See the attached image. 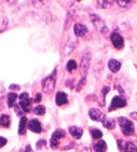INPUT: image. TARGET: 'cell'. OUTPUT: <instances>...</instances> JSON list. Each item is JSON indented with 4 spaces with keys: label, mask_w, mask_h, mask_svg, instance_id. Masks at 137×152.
Wrapping results in <instances>:
<instances>
[{
    "label": "cell",
    "mask_w": 137,
    "mask_h": 152,
    "mask_svg": "<svg viewBox=\"0 0 137 152\" xmlns=\"http://www.w3.org/2000/svg\"><path fill=\"white\" fill-rule=\"evenodd\" d=\"M118 125L122 130V134L125 136H131L133 135L135 132V127H133V124L130 121V120L125 118V117H118Z\"/></svg>",
    "instance_id": "cell-1"
},
{
    "label": "cell",
    "mask_w": 137,
    "mask_h": 152,
    "mask_svg": "<svg viewBox=\"0 0 137 152\" xmlns=\"http://www.w3.org/2000/svg\"><path fill=\"white\" fill-rule=\"evenodd\" d=\"M56 71H54L51 75H49L47 77H45L42 80V90L45 91V92H47V94H50L52 90H54V87H55V84H56Z\"/></svg>",
    "instance_id": "cell-2"
},
{
    "label": "cell",
    "mask_w": 137,
    "mask_h": 152,
    "mask_svg": "<svg viewBox=\"0 0 137 152\" xmlns=\"http://www.w3.org/2000/svg\"><path fill=\"white\" fill-rule=\"evenodd\" d=\"M90 58H91L90 53H87V54H84L82 55V59H81V76H82V79H85V76L87 74V70H89Z\"/></svg>",
    "instance_id": "cell-3"
},
{
    "label": "cell",
    "mask_w": 137,
    "mask_h": 152,
    "mask_svg": "<svg viewBox=\"0 0 137 152\" xmlns=\"http://www.w3.org/2000/svg\"><path fill=\"white\" fill-rule=\"evenodd\" d=\"M126 104H127L126 100L122 99L121 96H115L114 99H112V102H111V106H110L109 111H114L116 109H120V107H125Z\"/></svg>",
    "instance_id": "cell-4"
},
{
    "label": "cell",
    "mask_w": 137,
    "mask_h": 152,
    "mask_svg": "<svg viewBox=\"0 0 137 152\" xmlns=\"http://www.w3.org/2000/svg\"><path fill=\"white\" fill-rule=\"evenodd\" d=\"M19 99H20V107L23 109V111L29 112L30 111V102H31V100L29 99V95L26 92H24L19 96Z\"/></svg>",
    "instance_id": "cell-5"
},
{
    "label": "cell",
    "mask_w": 137,
    "mask_h": 152,
    "mask_svg": "<svg viewBox=\"0 0 137 152\" xmlns=\"http://www.w3.org/2000/svg\"><path fill=\"white\" fill-rule=\"evenodd\" d=\"M111 42L116 49H122L123 48V37L118 33H112L111 34Z\"/></svg>",
    "instance_id": "cell-6"
},
{
    "label": "cell",
    "mask_w": 137,
    "mask_h": 152,
    "mask_svg": "<svg viewBox=\"0 0 137 152\" xmlns=\"http://www.w3.org/2000/svg\"><path fill=\"white\" fill-rule=\"evenodd\" d=\"M89 115H90V117L93 120V121H101V122H103V121L107 120L103 113L100 111V110H97V109H91L89 111Z\"/></svg>",
    "instance_id": "cell-7"
},
{
    "label": "cell",
    "mask_w": 137,
    "mask_h": 152,
    "mask_svg": "<svg viewBox=\"0 0 137 152\" xmlns=\"http://www.w3.org/2000/svg\"><path fill=\"white\" fill-rule=\"evenodd\" d=\"M65 136V132L64 131H61V130H56L52 136H51V147H58V145H59V141H60V138H62Z\"/></svg>",
    "instance_id": "cell-8"
},
{
    "label": "cell",
    "mask_w": 137,
    "mask_h": 152,
    "mask_svg": "<svg viewBox=\"0 0 137 152\" xmlns=\"http://www.w3.org/2000/svg\"><path fill=\"white\" fill-rule=\"evenodd\" d=\"M28 129L30 131L35 132V134H40L41 132V124H40V121H37V120H31V121H29V124H28Z\"/></svg>",
    "instance_id": "cell-9"
},
{
    "label": "cell",
    "mask_w": 137,
    "mask_h": 152,
    "mask_svg": "<svg viewBox=\"0 0 137 152\" xmlns=\"http://www.w3.org/2000/svg\"><path fill=\"white\" fill-rule=\"evenodd\" d=\"M74 33H75L76 36H85L87 33H89V30H87V28L82 24H75Z\"/></svg>",
    "instance_id": "cell-10"
},
{
    "label": "cell",
    "mask_w": 137,
    "mask_h": 152,
    "mask_svg": "<svg viewBox=\"0 0 137 152\" xmlns=\"http://www.w3.org/2000/svg\"><path fill=\"white\" fill-rule=\"evenodd\" d=\"M107 150V145L103 140H97L93 145V151L95 152H106Z\"/></svg>",
    "instance_id": "cell-11"
},
{
    "label": "cell",
    "mask_w": 137,
    "mask_h": 152,
    "mask_svg": "<svg viewBox=\"0 0 137 152\" xmlns=\"http://www.w3.org/2000/svg\"><path fill=\"white\" fill-rule=\"evenodd\" d=\"M68 132H70V135L74 137V138H81V136H82L84 134V131L82 129H80V127H76V126H71L70 129H68Z\"/></svg>",
    "instance_id": "cell-12"
},
{
    "label": "cell",
    "mask_w": 137,
    "mask_h": 152,
    "mask_svg": "<svg viewBox=\"0 0 137 152\" xmlns=\"http://www.w3.org/2000/svg\"><path fill=\"white\" fill-rule=\"evenodd\" d=\"M56 105H59V106H62V105H65L67 102V96H66V94L65 92H58L56 94Z\"/></svg>",
    "instance_id": "cell-13"
},
{
    "label": "cell",
    "mask_w": 137,
    "mask_h": 152,
    "mask_svg": "<svg viewBox=\"0 0 137 152\" xmlns=\"http://www.w3.org/2000/svg\"><path fill=\"white\" fill-rule=\"evenodd\" d=\"M109 69H110L112 72H117V71L121 69L120 61H117V60H115V59L110 60V61H109Z\"/></svg>",
    "instance_id": "cell-14"
},
{
    "label": "cell",
    "mask_w": 137,
    "mask_h": 152,
    "mask_svg": "<svg viewBox=\"0 0 137 152\" xmlns=\"http://www.w3.org/2000/svg\"><path fill=\"white\" fill-rule=\"evenodd\" d=\"M26 122H28L26 117H21L20 118V125H19V134L20 135L25 134V130H26Z\"/></svg>",
    "instance_id": "cell-15"
},
{
    "label": "cell",
    "mask_w": 137,
    "mask_h": 152,
    "mask_svg": "<svg viewBox=\"0 0 137 152\" xmlns=\"http://www.w3.org/2000/svg\"><path fill=\"white\" fill-rule=\"evenodd\" d=\"M0 125L3 127H9L10 126V116L9 115H1L0 116Z\"/></svg>",
    "instance_id": "cell-16"
},
{
    "label": "cell",
    "mask_w": 137,
    "mask_h": 152,
    "mask_svg": "<svg viewBox=\"0 0 137 152\" xmlns=\"http://www.w3.org/2000/svg\"><path fill=\"white\" fill-rule=\"evenodd\" d=\"M16 99H17L16 94H14V92H10V94L8 95V106H9V107H12V106H14V104H15Z\"/></svg>",
    "instance_id": "cell-17"
},
{
    "label": "cell",
    "mask_w": 137,
    "mask_h": 152,
    "mask_svg": "<svg viewBox=\"0 0 137 152\" xmlns=\"http://www.w3.org/2000/svg\"><path fill=\"white\" fill-rule=\"evenodd\" d=\"M125 152H137V147L132 142H126L125 143Z\"/></svg>",
    "instance_id": "cell-18"
},
{
    "label": "cell",
    "mask_w": 137,
    "mask_h": 152,
    "mask_svg": "<svg viewBox=\"0 0 137 152\" xmlns=\"http://www.w3.org/2000/svg\"><path fill=\"white\" fill-rule=\"evenodd\" d=\"M91 136H92V138H95V140H101V137H102V132L100 131V130L92 129V130H91Z\"/></svg>",
    "instance_id": "cell-19"
},
{
    "label": "cell",
    "mask_w": 137,
    "mask_h": 152,
    "mask_svg": "<svg viewBox=\"0 0 137 152\" xmlns=\"http://www.w3.org/2000/svg\"><path fill=\"white\" fill-rule=\"evenodd\" d=\"M77 67V64H76V61H74V60H70L67 62V71L68 72H72Z\"/></svg>",
    "instance_id": "cell-20"
},
{
    "label": "cell",
    "mask_w": 137,
    "mask_h": 152,
    "mask_svg": "<svg viewBox=\"0 0 137 152\" xmlns=\"http://www.w3.org/2000/svg\"><path fill=\"white\" fill-rule=\"evenodd\" d=\"M112 4H114V1H97L96 3V5L100 6V8H102V9L109 8V6H111Z\"/></svg>",
    "instance_id": "cell-21"
},
{
    "label": "cell",
    "mask_w": 137,
    "mask_h": 152,
    "mask_svg": "<svg viewBox=\"0 0 137 152\" xmlns=\"http://www.w3.org/2000/svg\"><path fill=\"white\" fill-rule=\"evenodd\" d=\"M102 124H103L105 127H106V129H109V130H112V129L115 127V121H114V120H111V121L106 120V121H103Z\"/></svg>",
    "instance_id": "cell-22"
},
{
    "label": "cell",
    "mask_w": 137,
    "mask_h": 152,
    "mask_svg": "<svg viewBox=\"0 0 137 152\" xmlns=\"http://www.w3.org/2000/svg\"><path fill=\"white\" fill-rule=\"evenodd\" d=\"M45 107L44 106H36L35 107V110H34V112L36 113V115H44V113H45Z\"/></svg>",
    "instance_id": "cell-23"
},
{
    "label": "cell",
    "mask_w": 137,
    "mask_h": 152,
    "mask_svg": "<svg viewBox=\"0 0 137 152\" xmlns=\"http://www.w3.org/2000/svg\"><path fill=\"white\" fill-rule=\"evenodd\" d=\"M6 142H8V141H6V138H4V137L0 136V148L4 147L5 145H6Z\"/></svg>",
    "instance_id": "cell-24"
},
{
    "label": "cell",
    "mask_w": 137,
    "mask_h": 152,
    "mask_svg": "<svg viewBox=\"0 0 137 152\" xmlns=\"http://www.w3.org/2000/svg\"><path fill=\"white\" fill-rule=\"evenodd\" d=\"M117 4L123 8V6H127V5H130V4H131V1H121V0H118Z\"/></svg>",
    "instance_id": "cell-25"
},
{
    "label": "cell",
    "mask_w": 137,
    "mask_h": 152,
    "mask_svg": "<svg viewBox=\"0 0 137 152\" xmlns=\"http://www.w3.org/2000/svg\"><path fill=\"white\" fill-rule=\"evenodd\" d=\"M44 145H46V141L45 140H40L39 142L36 143V147L37 148H41V146H44Z\"/></svg>",
    "instance_id": "cell-26"
},
{
    "label": "cell",
    "mask_w": 137,
    "mask_h": 152,
    "mask_svg": "<svg viewBox=\"0 0 137 152\" xmlns=\"http://www.w3.org/2000/svg\"><path fill=\"white\" fill-rule=\"evenodd\" d=\"M41 101V94H36L34 97V102H40Z\"/></svg>",
    "instance_id": "cell-27"
},
{
    "label": "cell",
    "mask_w": 137,
    "mask_h": 152,
    "mask_svg": "<svg viewBox=\"0 0 137 152\" xmlns=\"http://www.w3.org/2000/svg\"><path fill=\"white\" fill-rule=\"evenodd\" d=\"M109 91H110V87H109V86H103V87H102V94H103V95H106Z\"/></svg>",
    "instance_id": "cell-28"
},
{
    "label": "cell",
    "mask_w": 137,
    "mask_h": 152,
    "mask_svg": "<svg viewBox=\"0 0 137 152\" xmlns=\"http://www.w3.org/2000/svg\"><path fill=\"white\" fill-rule=\"evenodd\" d=\"M10 88H11V90H19L20 86H19V85H10Z\"/></svg>",
    "instance_id": "cell-29"
},
{
    "label": "cell",
    "mask_w": 137,
    "mask_h": 152,
    "mask_svg": "<svg viewBox=\"0 0 137 152\" xmlns=\"http://www.w3.org/2000/svg\"><path fill=\"white\" fill-rule=\"evenodd\" d=\"M131 117H132L133 120H136V121H137V112H132V113H131V115H130Z\"/></svg>",
    "instance_id": "cell-30"
},
{
    "label": "cell",
    "mask_w": 137,
    "mask_h": 152,
    "mask_svg": "<svg viewBox=\"0 0 137 152\" xmlns=\"http://www.w3.org/2000/svg\"><path fill=\"white\" fill-rule=\"evenodd\" d=\"M118 146H120V150H125V146H123V142L122 141H118Z\"/></svg>",
    "instance_id": "cell-31"
},
{
    "label": "cell",
    "mask_w": 137,
    "mask_h": 152,
    "mask_svg": "<svg viewBox=\"0 0 137 152\" xmlns=\"http://www.w3.org/2000/svg\"><path fill=\"white\" fill-rule=\"evenodd\" d=\"M19 109H20V107H19V106H15V112L17 113V115H20V113H21V111L19 110Z\"/></svg>",
    "instance_id": "cell-32"
},
{
    "label": "cell",
    "mask_w": 137,
    "mask_h": 152,
    "mask_svg": "<svg viewBox=\"0 0 137 152\" xmlns=\"http://www.w3.org/2000/svg\"><path fill=\"white\" fill-rule=\"evenodd\" d=\"M21 152H30V146H26V147H25V150L21 151Z\"/></svg>",
    "instance_id": "cell-33"
}]
</instances>
